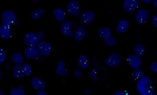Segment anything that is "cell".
<instances>
[{"label": "cell", "mask_w": 157, "mask_h": 95, "mask_svg": "<svg viewBox=\"0 0 157 95\" xmlns=\"http://www.w3.org/2000/svg\"><path fill=\"white\" fill-rule=\"evenodd\" d=\"M150 68L153 73H157V62H152L150 66Z\"/></svg>", "instance_id": "cell-33"}, {"label": "cell", "mask_w": 157, "mask_h": 95, "mask_svg": "<svg viewBox=\"0 0 157 95\" xmlns=\"http://www.w3.org/2000/svg\"><path fill=\"white\" fill-rule=\"evenodd\" d=\"M0 95H6V93H5V92L3 91L2 90H1V91H0Z\"/></svg>", "instance_id": "cell-41"}, {"label": "cell", "mask_w": 157, "mask_h": 95, "mask_svg": "<svg viewBox=\"0 0 157 95\" xmlns=\"http://www.w3.org/2000/svg\"><path fill=\"white\" fill-rule=\"evenodd\" d=\"M114 95H131L130 92L127 90H117L114 93Z\"/></svg>", "instance_id": "cell-35"}, {"label": "cell", "mask_w": 157, "mask_h": 95, "mask_svg": "<svg viewBox=\"0 0 157 95\" xmlns=\"http://www.w3.org/2000/svg\"><path fill=\"white\" fill-rule=\"evenodd\" d=\"M24 55L19 52H16L11 55V59L12 63L15 65H22L24 63Z\"/></svg>", "instance_id": "cell-22"}, {"label": "cell", "mask_w": 157, "mask_h": 95, "mask_svg": "<svg viewBox=\"0 0 157 95\" xmlns=\"http://www.w3.org/2000/svg\"><path fill=\"white\" fill-rule=\"evenodd\" d=\"M56 75L60 77H66L69 75V71L66 67V63L63 60L59 61L56 69Z\"/></svg>", "instance_id": "cell-14"}, {"label": "cell", "mask_w": 157, "mask_h": 95, "mask_svg": "<svg viewBox=\"0 0 157 95\" xmlns=\"http://www.w3.org/2000/svg\"><path fill=\"white\" fill-rule=\"evenodd\" d=\"M130 23L125 19H121L119 21L116 26V31L118 34H123L128 30Z\"/></svg>", "instance_id": "cell-16"}, {"label": "cell", "mask_w": 157, "mask_h": 95, "mask_svg": "<svg viewBox=\"0 0 157 95\" xmlns=\"http://www.w3.org/2000/svg\"><path fill=\"white\" fill-rule=\"evenodd\" d=\"M24 55L27 60H39L41 59V55L37 47L27 46L25 49Z\"/></svg>", "instance_id": "cell-5"}, {"label": "cell", "mask_w": 157, "mask_h": 95, "mask_svg": "<svg viewBox=\"0 0 157 95\" xmlns=\"http://www.w3.org/2000/svg\"><path fill=\"white\" fill-rule=\"evenodd\" d=\"M30 84L33 88L37 90L44 89L46 87L45 82L37 76H33L31 79Z\"/></svg>", "instance_id": "cell-15"}, {"label": "cell", "mask_w": 157, "mask_h": 95, "mask_svg": "<svg viewBox=\"0 0 157 95\" xmlns=\"http://www.w3.org/2000/svg\"><path fill=\"white\" fill-rule=\"evenodd\" d=\"M23 70L26 76H30L33 74V69L31 65L28 63H24L22 64Z\"/></svg>", "instance_id": "cell-28"}, {"label": "cell", "mask_w": 157, "mask_h": 95, "mask_svg": "<svg viewBox=\"0 0 157 95\" xmlns=\"http://www.w3.org/2000/svg\"><path fill=\"white\" fill-rule=\"evenodd\" d=\"M100 1H101V2H105L107 1V0H100Z\"/></svg>", "instance_id": "cell-43"}, {"label": "cell", "mask_w": 157, "mask_h": 95, "mask_svg": "<svg viewBox=\"0 0 157 95\" xmlns=\"http://www.w3.org/2000/svg\"><path fill=\"white\" fill-rule=\"evenodd\" d=\"M104 45L109 47H113L117 45V40L115 37L111 36H110L104 39Z\"/></svg>", "instance_id": "cell-27"}, {"label": "cell", "mask_w": 157, "mask_h": 95, "mask_svg": "<svg viewBox=\"0 0 157 95\" xmlns=\"http://www.w3.org/2000/svg\"><path fill=\"white\" fill-rule=\"evenodd\" d=\"M152 3V5L154 7L157 8V0H154Z\"/></svg>", "instance_id": "cell-39"}, {"label": "cell", "mask_w": 157, "mask_h": 95, "mask_svg": "<svg viewBox=\"0 0 157 95\" xmlns=\"http://www.w3.org/2000/svg\"><path fill=\"white\" fill-rule=\"evenodd\" d=\"M23 42L24 44L29 47H37L39 42L36 34L31 32L26 33L24 36Z\"/></svg>", "instance_id": "cell-11"}, {"label": "cell", "mask_w": 157, "mask_h": 95, "mask_svg": "<svg viewBox=\"0 0 157 95\" xmlns=\"http://www.w3.org/2000/svg\"><path fill=\"white\" fill-rule=\"evenodd\" d=\"M3 76H3L2 72V71H0V79H1V80L2 79Z\"/></svg>", "instance_id": "cell-40"}, {"label": "cell", "mask_w": 157, "mask_h": 95, "mask_svg": "<svg viewBox=\"0 0 157 95\" xmlns=\"http://www.w3.org/2000/svg\"><path fill=\"white\" fill-rule=\"evenodd\" d=\"M136 89L140 95H154L155 89L152 81L148 76H144L136 83Z\"/></svg>", "instance_id": "cell-1"}, {"label": "cell", "mask_w": 157, "mask_h": 95, "mask_svg": "<svg viewBox=\"0 0 157 95\" xmlns=\"http://www.w3.org/2000/svg\"><path fill=\"white\" fill-rule=\"evenodd\" d=\"M66 9L69 15L72 16H77L81 12L80 3L76 0H72L68 3Z\"/></svg>", "instance_id": "cell-6"}, {"label": "cell", "mask_w": 157, "mask_h": 95, "mask_svg": "<svg viewBox=\"0 0 157 95\" xmlns=\"http://www.w3.org/2000/svg\"><path fill=\"white\" fill-rule=\"evenodd\" d=\"M98 35L103 39L112 36V31L108 27H101L98 29Z\"/></svg>", "instance_id": "cell-23"}, {"label": "cell", "mask_w": 157, "mask_h": 95, "mask_svg": "<svg viewBox=\"0 0 157 95\" xmlns=\"http://www.w3.org/2000/svg\"><path fill=\"white\" fill-rule=\"evenodd\" d=\"M37 94L38 95H47L48 93L44 89H40L37 91Z\"/></svg>", "instance_id": "cell-36"}, {"label": "cell", "mask_w": 157, "mask_h": 95, "mask_svg": "<svg viewBox=\"0 0 157 95\" xmlns=\"http://www.w3.org/2000/svg\"><path fill=\"white\" fill-rule=\"evenodd\" d=\"M77 25L72 21H67L62 23L60 26V32L64 36L71 38L73 37L74 32Z\"/></svg>", "instance_id": "cell-2"}, {"label": "cell", "mask_w": 157, "mask_h": 95, "mask_svg": "<svg viewBox=\"0 0 157 95\" xmlns=\"http://www.w3.org/2000/svg\"><path fill=\"white\" fill-rule=\"evenodd\" d=\"M45 11L43 9H39L33 10L30 13V16L34 20H39L44 15Z\"/></svg>", "instance_id": "cell-24"}, {"label": "cell", "mask_w": 157, "mask_h": 95, "mask_svg": "<svg viewBox=\"0 0 157 95\" xmlns=\"http://www.w3.org/2000/svg\"><path fill=\"white\" fill-rule=\"evenodd\" d=\"M37 47L42 56L48 57L50 55L52 51V46L49 42L45 41H40Z\"/></svg>", "instance_id": "cell-12"}, {"label": "cell", "mask_w": 157, "mask_h": 95, "mask_svg": "<svg viewBox=\"0 0 157 95\" xmlns=\"http://www.w3.org/2000/svg\"><path fill=\"white\" fill-rule=\"evenodd\" d=\"M36 34L37 39H38L39 42L42 41V40H43V39H44V37H45V33H44V32L43 31H38Z\"/></svg>", "instance_id": "cell-32"}, {"label": "cell", "mask_w": 157, "mask_h": 95, "mask_svg": "<svg viewBox=\"0 0 157 95\" xmlns=\"http://www.w3.org/2000/svg\"><path fill=\"white\" fill-rule=\"evenodd\" d=\"M87 33V29L84 26H77L73 34V39L76 42H81L84 40Z\"/></svg>", "instance_id": "cell-13"}, {"label": "cell", "mask_w": 157, "mask_h": 95, "mask_svg": "<svg viewBox=\"0 0 157 95\" xmlns=\"http://www.w3.org/2000/svg\"><path fill=\"white\" fill-rule=\"evenodd\" d=\"M93 91L92 90L89 89H85L83 91V93L84 95L91 94L93 93Z\"/></svg>", "instance_id": "cell-37"}, {"label": "cell", "mask_w": 157, "mask_h": 95, "mask_svg": "<svg viewBox=\"0 0 157 95\" xmlns=\"http://www.w3.org/2000/svg\"><path fill=\"white\" fill-rule=\"evenodd\" d=\"M98 72L99 70L97 67H92L89 70V75L90 78L94 82H98L100 79L98 76Z\"/></svg>", "instance_id": "cell-25"}, {"label": "cell", "mask_w": 157, "mask_h": 95, "mask_svg": "<svg viewBox=\"0 0 157 95\" xmlns=\"http://www.w3.org/2000/svg\"><path fill=\"white\" fill-rule=\"evenodd\" d=\"M141 2L144 4H148L152 2L154 0H140Z\"/></svg>", "instance_id": "cell-38"}, {"label": "cell", "mask_w": 157, "mask_h": 95, "mask_svg": "<svg viewBox=\"0 0 157 95\" xmlns=\"http://www.w3.org/2000/svg\"><path fill=\"white\" fill-rule=\"evenodd\" d=\"M121 62V57L117 52L110 53L104 60L105 66L109 68H117L120 65Z\"/></svg>", "instance_id": "cell-4"}, {"label": "cell", "mask_w": 157, "mask_h": 95, "mask_svg": "<svg viewBox=\"0 0 157 95\" xmlns=\"http://www.w3.org/2000/svg\"><path fill=\"white\" fill-rule=\"evenodd\" d=\"M11 95H25L26 94L23 87L20 86L13 88L11 90L10 93Z\"/></svg>", "instance_id": "cell-29"}, {"label": "cell", "mask_w": 157, "mask_h": 95, "mask_svg": "<svg viewBox=\"0 0 157 95\" xmlns=\"http://www.w3.org/2000/svg\"><path fill=\"white\" fill-rule=\"evenodd\" d=\"M132 78L135 81H138L144 76V72L140 68L134 69L132 72Z\"/></svg>", "instance_id": "cell-26"}, {"label": "cell", "mask_w": 157, "mask_h": 95, "mask_svg": "<svg viewBox=\"0 0 157 95\" xmlns=\"http://www.w3.org/2000/svg\"><path fill=\"white\" fill-rule=\"evenodd\" d=\"M7 57L6 51L3 47L0 48V63L2 64L5 63Z\"/></svg>", "instance_id": "cell-30"}, {"label": "cell", "mask_w": 157, "mask_h": 95, "mask_svg": "<svg viewBox=\"0 0 157 95\" xmlns=\"http://www.w3.org/2000/svg\"><path fill=\"white\" fill-rule=\"evenodd\" d=\"M78 66L81 70H86L90 66V61L87 56L84 54H81L77 60Z\"/></svg>", "instance_id": "cell-20"}, {"label": "cell", "mask_w": 157, "mask_h": 95, "mask_svg": "<svg viewBox=\"0 0 157 95\" xmlns=\"http://www.w3.org/2000/svg\"><path fill=\"white\" fill-rule=\"evenodd\" d=\"M140 4L138 0H124L123 8L124 11L128 13H133L139 9Z\"/></svg>", "instance_id": "cell-9"}, {"label": "cell", "mask_w": 157, "mask_h": 95, "mask_svg": "<svg viewBox=\"0 0 157 95\" xmlns=\"http://www.w3.org/2000/svg\"><path fill=\"white\" fill-rule=\"evenodd\" d=\"M31 1L34 3H38L39 2L40 0H31Z\"/></svg>", "instance_id": "cell-42"}, {"label": "cell", "mask_w": 157, "mask_h": 95, "mask_svg": "<svg viewBox=\"0 0 157 95\" xmlns=\"http://www.w3.org/2000/svg\"><path fill=\"white\" fill-rule=\"evenodd\" d=\"M126 61L128 64L133 69L140 68L142 65V61L141 57L135 54L128 55L127 56Z\"/></svg>", "instance_id": "cell-10"}, {"label": "cell", "mask_w": 157, "mask_h": 95, "mask_svg": "<svg viewBox=\"0 0 157 95\" xmlns=\"http://www.w3.org/2000/svg\"></svg>", "instance_id": "cell-44"}, {"label": "cell", "mask_w": 157, "mask_h": 95, "mask_svg": "<svg viewBox=\"0 0 157 95\" xmlns=\"http://www.w3.org/2000/svg\"><path fill=\"white\" fill-rule=\"evenodd\" d=\"M79 15L82 25L84 26L90 25L92 23L95 17L94 12L90 10L82 11Z\"/></svg>", "instance_id": "cell-7"}, {"label": "cell", "mask_w": 157, "mask_h": 95, "mask_svg": "<svg viewBox=\"0 0 157 95\" xmlns=\"http://www.w3.org/2000/svg\"><path fill=\"white\" fill-rule=\"evenodd\" d=\"M133 51L135 54L137 55L138 56H143L146 53V48L143 44L137 43L134 45Z\"/></svg>", "instance_id": "cell-21"}, {"label": "cell", "mask_w": 157, "mask_h": 95, "mask_svg": "<svg viewBox=\"0 0 157 95\" xmlns=\"http://www.w3.org/2000/svg\"><path fill=\"white\" fill-rule=\"evenodd\" d=\"M135 18L137 24L140 25H144L149 21V13L147 9H138L136 12Z\"/></svg>", "instance_id": "cell-8"}, {"label": "cell", "mask_w": 157, "mask_h": 95, "mask_svg": "<svg viewBox=\"0 0 157 95\" xmlns=\"http://www.w3.org/2000/svg\"><path fill=\"white\" fill-rule=\"evenodd\" d=\"M11 27L4 24L0 26V37L3 40H9L12 38Z\"/></svg>", "instance_id": "cell-17"}, {"label": "cell", "mask_w": 157, "mask_h": 95, "mask_svg": "<svg viewBox=\"0 0 157 95\" xmlns=\"http://www.w3.org/2000/svg\"><path fill=\"white\" fill-rule=\"evenodd\" d=\"M73 75L75 78L78 79H82L83 78V75L81 71L78 69H74L73 71Z\"/></svg>", "instance_id": "cell-31"}, {"label": "cell", "mask_w": 157, "mask_h": 95, "mask_svg": "<svg viewBox=\"0 0 157 95\" xmlns=\"http://www.w3.org/2000/svg\"><path fill=\"white\" fill-rule=\"evenodd\" d=\"M1 17L2 23L11 27L15 26L18 21L14 11L11 10L3 11Z\"/></svg>", "instance_id": "cell-3"}, {"label": "cell", "mask_w": 157, "mask_h": 95, "mask_svg": "<svg viewBox=\"0 0 157 95\" xmlns=\"http://www.w3.org/2000/svg\"><path fill=\"white\" fill-rule=\"evenodd\" d=\"M22 1H23V0H22Z\"/></svg>", "instance_id": "cell-45"}, {"label": "cell", "mask_w": 157, "mask_h": 95, "mask_svg": "<svg viewBox=\"0 0 157 95\" xmlns=\"http://www.w3.org/2000/svg\"><path fill=\"white\" fill-rule=\"evenodd\" d=\"M54 18L58 22H63L65 21L67 17V13L63 9L57 8L52 11Z\"/></svg>", "instance_id": "cell-18"}, {"label": "cell", "mask_w": 157, "mask_h": 95, "mask_svg": "<svg viewBox=\"0 0 157 95\" xmlns=\"http://www.w3.org/2000/svg\"><path fill=\"white\" fill-rule=\"evenodd\" d=\"M12 76L13 78L20 80L25 76L22 65H15L12 69Z\"/></svg>", "instance_id": "cell-19"}, {"label": "cell", "mask_w": 157, "mask_h": 95, "mask_svg": "<svg viewBox=\"0 0 157 95\" xmlns=\"http://www.w3.org/2000/svg\"><path fill=\"white\" fill-rule=\"evenodd\" d=\"M152 25L157 29V14H155L151 18Z\"/></svg>", "instance_id": "cell-34"}]
</instances>
